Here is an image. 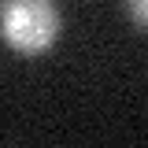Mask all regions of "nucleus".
Returning a JSON list of instances; mask_svg holds the SVG:
<instances>
[{
    "instance_id": "1",
    "label": "nucleus",
    "mask_w": 148,
    "mask_h": 148,
    "mask_svg": "<svg viewBox=\"0 0 148 148\" xmlns=\"http://www.w3.org/2000/svg\"><path fill=\"white\" fill-rule=\"evenodd\" d=\"M4 41L22 56L48 52L59 37V11L48 0H11L0 18Z\"/></svg>"
},
{
    "instance_id": "2",
    "label": "nucleus",
    "mask_w": 148,
    "mask_h": 148,
    "mask_svg": "<svg viewBox=\"0 0 148 148\" xmlns=\"http://www.w3.org/2000/svg\"><path fill=\"white\" fill-rule=\"evenodd\" d=\"M126 8H130V15L137 18L141 26H148V0H126Z\"/></svg>"
}]
</instances>
